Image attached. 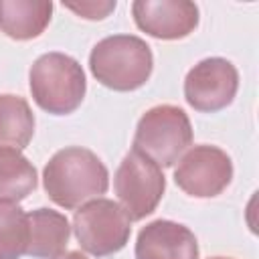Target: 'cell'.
Returning a JSON list of instances; mask_svg holds the SVG:
<instances>
[{
	"mask_svg": "<svg viewBox=\"0 0 259 259\" xmlns=\"http://www.w3.org/2000/svg\"><path fill=\"white\" fill-rule=\"evenodd\" d=\"M51 14L53 2L47 0H0V30L14 40H30L45 32Z\"/></svg>",
	"mask_w": 259,
	"mask_h": 259,
	"instance_id": "7c38bea8",
	"label": "cell"
},
{
	"mask_svg": "<svg viewBox=\"0 0 259 259\" xmlns=\"http://www.w3.org/2000/svg\"><path fill=\"white\" fill-rule=\"evenodd\" d=\"M152 67V49L146 40L134 34L105 36L89 55V69L93 77L113 91L140 89L150 79Z\"/></svg>",
	"mask_w": 259,
	"mask_h": 259,
	"instance_id": "7a4b0ae2",
	"label": "cell"
},
{
	"mask_svg": "<svg viewBox=\"0 0 259 259\" xmlns=\"http://www.w3.org/2000/svg\"><path fill=\"white\" fill-rule=\"evenodd\" d=\"M63 6L69 8V10H73L79 16L87 18V20H101L111 10H115V0H107V2H95V0H87V2H63Z\"/></svg>",
	"mask_w": 259,
	"mask_h": 259,
	"instance_id": "2e32d148",
	"label": "cell"
},
{
	"mask_svg": "<svg viewBox=\"0 0 259 259\" xmlns=\"http://www.w3.org/2000/svg\"><path fill=\"white\" fill-rule=\"evenodd\" d=\"M73 231L83 251L93 257H107L125 247L132 221L115 200L93 198L75 210Z\"/></svg>",
	"mask_w": 259,
	"mask_h": 259,
	"instance_id": "5b68a950",
	"label": "cell"
},
{
	"mask_svg": "<svg viewBox=\"0 0 259 259\" xmlns=\"http://www.w3.org/2000/svg\"><path fill=\"white\" fill-rule=\"evenodd\" d=\"M42 184L55 204L73 210L107 192L109 172L91 150L69 146L47 162Z\"/></svg>",
	"mask_w": 259,
	"mask_h": 259,
	"instance_id": "6da1fadb",
	"label": "cell"
},
{
	"mask_svg": "<svg viewBox=\"0 0 259 259\" xmlns=\"http://www.w3.org/2000/svg\"><path fill=\"white\" fill-rule=\"evenodd\" d=\"M192 142V125L184 109L178 105L150 107L138 121L134 136V150L158 166H172Z\"/></svg>",
	"mask_w": 259,
	"mask_h": 259,
	"instance_id": "277c9868",
	"label": "cell"
},
{
	"mask_svg": "<svg viewBox=\"0 0 259 259\" xmlns=\"http://www.w3.org/2000/svg\"><path fill=\"white\" fill-rule=\"evenodd\" d=\"M239 89L235 65L223 57H208L196 63L184 79V97L190 107L214 113L231 105Z\"/></svg>",
	"mask_w": 259,
	"mask_h": 259,
	"instance_id": "ba28073f",
	"label": "cell"
},
{
	"mask_svg": "<svg viewBox=\"0 0 259 259\" xmlns=\"http://www.w3.org/2000/svg\"><path fill=\"white\" fill-rule=\"evenodd\" d=\"M233 180V162L217 146L200 144L190 148L174 170V182L194 198H212Z\"/></svg>",
	"mask_w": 259,
	"mask_h": 259,
	"instance_id": "52a82bcc",
	"label": "cell"
},
{
	"mask_svg": "<svg viewBox=\"0 0 259 259\" xmlns=\"http://www.w3.org/2000/svg\"><path fill=\"white\" fill-rule=\"evenodd\" d=\"M53 259H87V257L83 253H79V251H63Z\"/></svg>",
	"mask_w": 259,
	"mask_h": 259,
	"instance_id": "e0dca14e",
	"label": "cell"
},
{
	"mask_svg": "<svg viewBox=\"0 0 259 259\" xmlns=\"http://www.w3.org/2000/svg\"><path fill=\"white\" fill-rule=\"evenodd\" d=\"M28 247L26 212L16 202H0V259H20Z\"/></svg>",
	"mask_w": 259,
	"mask_h": 259,
	"instance_id": "9a60e30c",
	"label": "cell"
},
{
	"mask_svg": "<svg viewBox=\"0 0 259 259\" xmlns=\"http://www.w3.org/2000/svg\"><path fill=\"white\" fill-rule=\"evenodd\" d=\"M28 83L34 103L53 115L73 113L87 91L83 67L65 53L40 55L30 67Z\"/></svg>",
	"mask_w": 259,
	"mask_h": 259,
	"instance_id": "3957f363",
	"label": "cell"
},
{
	"mask_svg": "<svg viewBox=\"0 0 259 259\" xmlns=\"http://www.w3.org/2000/svg\"><path fill=\"white\" fill-rule=\"evenodd\" d=\"M36 188V170L20 150L0 148V202H18Z\"/></svg>",
	"mask_w": 259,
	"mask_h": 259,
	"instance_id": "5bb4252c",
	"label": "cell"
},
{
	"mask_svg": "<svg viewBox=\"0 0 259 259\" xmlns=\"http://www.w3.org/2000/svg\"><path fill=\"white\" fill-rule=\"evenodd\" d=\"M34 134V113L20 95H0V148L22 150Z\"/></svg>",
	"mask_w": 259,
	"mask_h": 259,
	"instance_id": "4fadbf2b",
	"label": "cell"
},
{
	"mask_svg": "<svg viewBox=\"0 0 259 259\" xmlns=\"http://www.w3.org/2000/svg\"><path fill=\"white\" fill-rule=\"evenodd\" d=\"M136 259H198V243L188 227L158 219L138 233Z\"/></svg>",
	"mask_w": 259,
	"mask_h": 259,
	"instance_id": "30bf717a",
	"label": "cell"
},
{
	"mask_svg": "<svg viewBox=\"0 0 259 259\" xmlns=\"http://www.w3.org/2000/svg\"><path fill=\"white\" fill-rule=\"evenodd\" d=\"M28 221V247L26 255L34 259H53L65 251L71 227L65 214L53 208H36L26 212Z\"/></svg>",
	"mask_w": 259,
	"mask_h": 259,
	"instance_id": "8fae6325",
	"label": "cell"
},
{
	"mask_svg": "<svg viewBox=\"0 0 259 259\" xmlns=\"http://www.w3.org/2000/svg\"><path fill=\"white\" fill-rule=\"evenodd\" d=\"M113 186L130 221H142L162 200L166 178L156 162L132 148L115 170Z\"/></svg>",
	"mask_w": 259,
	"mask_h": 259,
	"instance_id": "8992f818",
	"label": "cell"
},
{
	"mask_svg": "<svg viewBox=\"0 0 259 259\" xmlns=\"http://www.w3.org/2000/svg\"><path fill=\"white\" fill-rule=\"evenodd\" d=\"M132 14L140 30L154 38H184L198 26V6L190 0H136Z\"/></svg>",
	"mask_w": 259,
	"mask_h": 259,
	"instance_id": "9c48e42d",
	"label": "cell"
},
{
	"mask_svg": "<svg viewBox=\"0 0 259 259\" xmlns=\"http://www.w3.org/2000/svg\"><path fill=\"white\" fill-rule=\"evenodd\" d=\"M208 259H233V257H221V255H217V257H208Z\"/></svg>",
	"mask_w": 259,
	"mask_h": 259,
	"instance_id": "ac0fdd59",
	"label": "cell"
}]
</instances>
